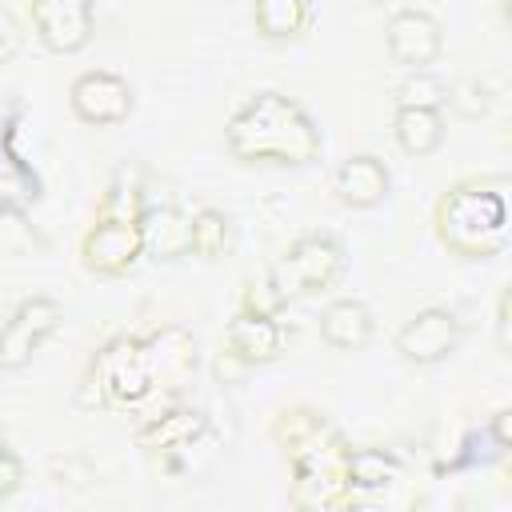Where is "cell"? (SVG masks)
<instances>
[{
  "instance_id": "obj_1",
  "label": "cell",
  "mask_w": 512,
  "mask_h": 512,
  "mask_svg": "<svg viewBox=\"0 0 512 512\" xmlns=\"http://www.w3.org/2000/svg\"><path fill=\"white\" fill-rule=\"evenodd\" d=\"M276 444L292 464V504L296 508H344L356 500L348 480L344 436L312 408H284L272 424Z\"/></svg>"
},
{
  "instance_id": "obj_21",
  "label": "cell",
  "mask_w": 512,
  "mask_h": 512,
  "mask_svg": "<svg viewBox=\"0 0 512 512\" xmlns=\"http://www.w3.org/2000/svg\"><path fill=\"white\" fill-rule=\"evenodd\" d=\"M452 96L448 80L432 68H412L396 88V108H444Z\"/></svg>"
},
{
  "instance_id": "obj_26",
  "label": "cell",
  "mask_w": 512,
  "mask_h": 512,
  "mask_svg": "<svg viewBox=\"0 0 512 512\" xmlns=\"http://www.w3.org/2000/svg\"><path fill=\"white\" fill-rule=\"evenodd\" d=\"M0 448H4V428H0Z\"/></svg>"
},
{
  "instance_id": "obj_8",
  "label": "cell",
  "mask_w": 512,
  "mask_h": 512,
  "mask_svg": "<svg viewBox=\"0 0 512 512\" xmlns=\"http://www.w3.org/2000/svg\"><path fill=\"white\" fill-rule=\"evenodd\" d=\"M32 28L56 56H72L92 40L96 0H32Z\"/></svg>"
},
{
  "instance_id": "obj_18",
  "label": "cell",
  "mask_w": 512,
  "mask_h": 512,
  "mask_svg": "<svg viewBox=\"0 0 512 512\" xmlns=\"http://www.w3.org/2000/svg\"><path fill=\"white\" fill-rule=\"evenodd\" d=\"M252 24L264 40H300L312 24V0H252Z\"/></svg>"
},
{
  "instance_id": "obj_27",
  "label": "cell",
  "mask_w": 512,
  "mask_h": 512,
  "mask_svg": "<svg viewBox=\"0 0 512 512\" xmlns=\"http://www.w3.org/2000/svg\"><path fill=\"white\" fill-rule=\"evenodd\" d=\"M0 36H4V20H0Z\"/></svg>"
},
{
  "instance_id": "obj_22",
  "label": "cell",
  "mask_w": 512,
  "mask_h": 512,
  "mask_svg": "<svg viewBox=\"0 0 512 512\" xmlns=\"http://www.w3.org/2000/svg\"><path fill=\"white\" fill-rule=\"evenodd\" d=\"M232 244V220L220 208H200L192 216V252L204 260H220Z\"/></svg>"
},
{
  "instance_id": "obj_15",
  "label": "cell",
  "mask_w": 512,
  "mask_h": 512,
  "mask_svg": "<svg viewBox=\"0 0 512 512\" xmlns=\"http://www.w3.org/2000/svg\"><path fill=\"white\" fill-rule=\"evenodd\" d=\"M140 224V240H144V256L152 260H180L192 256V216H184L172 204L160 208H144L136 216Z\"/></svg>"
},
{
  "instance_id": "obj_20",
  "label": "cell",
  "mask_w": 512,
  "mask_h": 512,
  "mask_svg": "<svg viewBox=\"0 0 512 512\" xmlns=\"http://www.w3.org/2000/svg\"><path fill=\"white\" fill-rule=\"evenodd\" d=\"M396 476H400V464H396L388 452H380V448H352V452H348V480H352V492L388 488Z\"/></svg>"
},
{
  "instance_id": "obj_12",
  "label": "cell",
  "mask_w": 512,
  "mask_h": 512,
  "mask_svg": "<svg viewBox=\"0 0 512 512\" xmlns=\"http://www.w3.org/2000/svg\"><path fill=\"white\" fill-rule=\"evenodd\" d=\"M284 348V332L276 324L272 312H236L228 332H224V356L236 360L240 368H256V364H268L276 360Z\"/></svg>"
},
{
  "instance_id": "obj_10",
  "label": "cell",
  "mask_w": 512,
  "mask_h": 512,
  "mask_svg": "<svg viewBox=\"0 0 512 512\" xmlns=\"http://www.w3.org/2000/svg\"><path fill=\"white\" fill-rule=\"evenodd\" d=\"M384 48L392 56V64L400 68H432L436 56L444 52V28L436 16L420 12V8H400L388 28H384Z\"/></svg>"
},
{
  "instance_id": "obj_13",
  "label": "cell",
  "mask_w": 512,
  "mask_h": 512,
  "mask_svg": "<svg viewBox=\"0 0 512 512\" xmlns=\"http://www.w3.org/2000/svg\"><path fill=\"white\" fill-rule=\"evenodd\" d=\"M148 372H152V392H172L196 372V340L180 324H164L144 340Z\"/></svg>"
},
{
  "instance_id": "obj_19",
  "label": "cell",
  "mask_w": 512,
  "mask_h": 512,
  "mask_svg": "<svg viewBox=\"0 0 512 512\" xmlns=\"http://www.w3.org/2000/svg\"><path fill=\"white\" fill-rule=\"evenodd\" d=\"M200 428H204L200 412H192V408H172V412L148 420V424L136 432V444L148 448V452H172V448H184L192 436H200Z\"/></svg>"
},
{
  "instance_id": "obj_6",
  "label": "cell",
  "mask_w": 512,
  "mask_h": 512,
  "mask_svg": "<svg viewBox=\"0 0 512 512\" xmlns=\"http://www.w3.org/2000/svg\"><path fill=\"white\" fill-rule=\"evenodd\" d=\"M144 256V240H140V224L136 216H112L100 212L92 220V228L80 240V260L92 276H124L136 268V260Z\"/></svg>"
},
{
  "instance_id": "obj_4",
  "label": "cell",
  "mask_w": 512,
  "mask_h": 512,
  "mask_svg": "<svg viewBox=\"0 0 512 512\" xmlns=\"http://www.w3.org/2000/svg\"><path fill=\"white\" fill-rule=\"evenodd\" d=\"M344 272V248L332 236H300L272 268H268V284L280 300H300V296H316L328 292Z\"/></svg>"
},
{
  "instance_id": "obj_3",
  "label": "cell",
  "mask_w": 512,
  "mask_h": 512,
  "mask_svg": "<svg viewBox=\"0 0 512 512\" xmlns=\"http://www.w3.org/2000/svg\"><path fill=\"white\" fill-rule=\"evenodd\" d=\"M508 180L476 176L452 184L436 200V240L460 260L496 256L508 244Z\"/></svg>"
},
{
  "instance_id": "obj_25",
  "label": "cell",
  "mask_w": 512,
  "mask_h": 512,
  "mask_svg": "<svg viewBox=\"0 0 512 512\" xmlns=\"http://www.w3.org/2000/svg\"><path fill=\"white\" fill-rule=\"evenodd\" d=\"M508 420H512V412H496V420H492V428H496V444H500V448H508Z\"/></svg>"
},
{
  "instance_id": "obj_14",
  "label": "cell",
  "mask_w": 512,
  "mask_h": 512,
  "mask_svg": "<svg viewBox=\"0 0 512 512\" xmlns=\"http://www.w3.org/2000/svg\"><path fill=\"white\" fill-rule=\"evenodd\" d=\"M388 184H392V176H388L384 160L372 156V152H356V156H348V160L336 168V176H332V192H336V200H340L344 208H356V212L376 208V204L388 196Z\"/></svg>"
},
{
  "instance_id": "obj_2",
  "label": "cell",
  "mask_w": 512,
  "mask_h": 512,
  "mask_svg": "<svg viewBox=\"0 0 512 512\" xmlns=\"http://www.w3.org/2000/svg\"><path fill=\"white\" fill-rule=\"evenodd\" d=\"M224 148L240 164H280V168H300L312 164L324 148L320 128L312 116L284 92L264 88L252 92L228 120L224 128Z\"/></svg>"
},
{
  "instance_id": "obj_23",
  "label": "cell",
  "mask_w": 512,
  "mask_h": 512,
  "mask_svg": "<svg viewBox=\"0 0 512 512\" xmlns=\"http://www.w3.org/2000/svg\"><path fill=\"white\" fill-rule=\"evenodd\" d=\"M24 480V464L16 452H8V444L0 448V500H8Z\"/></svg>"
},
{
  "instance_id": "obj_17",
  "label": "cell",
  "mask_w": 512,
  "mask_h": 512,
  "mask_svg": "<svg viewBox=\"0 0 512 512\" xmlns=\"http://www.w3.org/2000/svg\"><path fill=\"white\" fill-rule=\"evenodd\" d=\"M392 140L404 156H432L444 144V116L440 108H396Z\"/></svg>"
},
{
  "instance_id": "obj_9",
  "label": "cell",
  "mask_w": 512,
  "mask_h": 512,
  "mask_svg": "<svg viewBox=\"0 0 512 512\" xmlns=\"http://www.w3.org/2000/svg\"><path fill=\"white\" fill-rule=\"evenodd\" d=\"M68 104H72L76 120L96 124V128H112V124L128 120V112H132V84L116 72L92 68V72H80L72 80Z\"/></svg>"
},
{
  "instance_id": "obj_16",
  "label": "cell",
  "mask_w": 512,
  "mask_h": 512,
  "mask_svg": "<svg viewBox=\"0 0 512 512\" xmlns=\"http://www.w3.org/2000/svg\"><path fill=\"white\" fill-rule=\"evenodd\" d=\"M320 340L336 352H356L372 340V312L360 300H332L320 312Z\"/></svg>"
},
{
  "instance_id": "obj_24",
  "label": "cell",
  "mask_w": 512,
  "mask_h": 512,
  "mask_svg": "<svg viewBox=\"0 0 512 512\" xmlns=\"http://www.w3.org/2000/svg\"><path fill=\"white\" fill-rule=\"evenodd\" d=\"M508 292H500V304H496V344H500V352H508Z\"/></svg>"
},
{
  "instance_id": "obj_7",
  "label": "cell",
  "mask_w": 512,
  "mask_h": 512,
  "mask_svg": "<svg viewBox=\"0 0 512 512\" xmlns=\"http://www.w3.org/2000/svg\"><path fill=\"white\" fill-rule=\"evenodd\" d=\"M60 320H64V308L56 300L48 296L24 300L0 328V368H24L44 348V340L60 328Z\"/></svg>"
},
{
  "instance_id": "obj_5",
  "label": "cell",
  "mask_w": 512,
  "mask_h": 512,
  "mask_svg": "<svg viewBox=\"0 0 512 512\" xmlns=\"http://www.w3.org/2000/svg\"><path fill=\"white\" fill-rule=\"evenodd\" d=\"M92 384L104 408H140L152 396V372L144 356V340H112L92 360Z\"/></svg>"
},
{
  "instance_id": "obj_11",
  "label": "cell",
  "mask_w": 512,
  "mask_h": 512,
  "mask_svg": "<svg viewBox=\"0 0 512 512\" xmlns=\"http://www.w3.org/2000/svg\"><path fill=\"white\" fill-rule=\"evenodd\" d=\"M460 344V320L448 308H420L396 332V352L412 364H436Z\"/></svg>"
}]
</instances>
